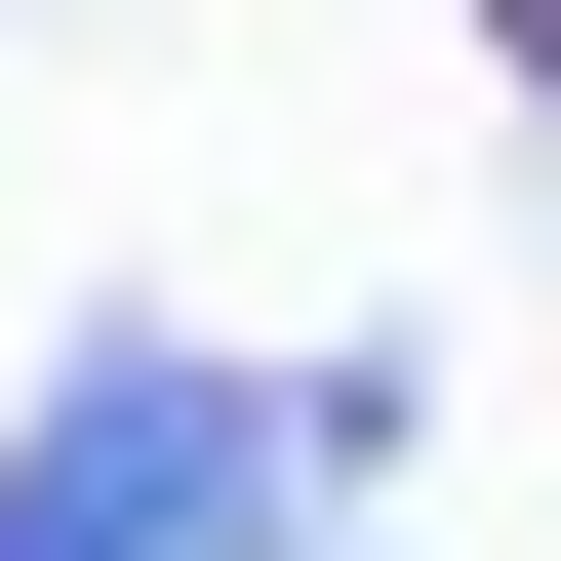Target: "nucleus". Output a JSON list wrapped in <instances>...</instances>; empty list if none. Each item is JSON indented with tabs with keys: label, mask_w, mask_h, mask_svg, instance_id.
Instances as JSON below:
<instances>
[{
	"label": "nucleus",
	"mask_w": 561,
	"mask_h": 561,
	"mask_svg": "<svg viewBox=\"0 0 561 561\" xmlns=\"http://www.w3.org/2000/svg\"><path fill=\"white\" fill-rule=\"evenodd\" d=\"M362 481V401H241V362H81L41 442H0V561H280Z\"/></svg>",
	"instance_id": "nucleus-1"
}]
</instances>
